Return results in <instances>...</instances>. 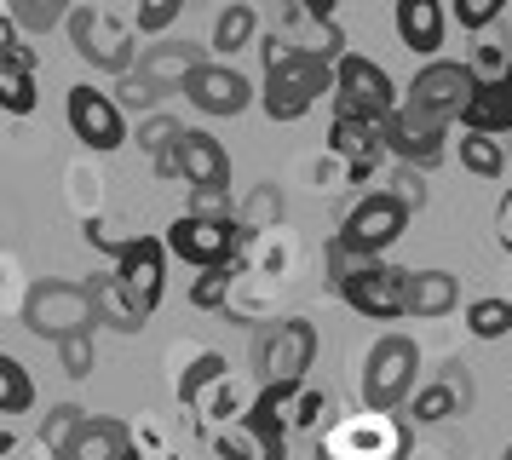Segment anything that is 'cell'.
I'll list each match as a JSON object with an SVG mask.
<instances>
[{
  "label": "cell",
  "mask_w": 512,
  "mask_h": 460,
  "mask_svg": "<svg viewBox=\"0 0 512 460\" xmlns=\"http://www.w3.org/2000/svg\"><path fill=\"white\" fill-rule=\"evenodd\" d=\"M265 87H259V110L271 115V121H300L317 98L328 92L334 81V64L317 58V52H305L300 41H288V35H265Z\"/></svg>",
  "instance_id": "6da1fadb"
},
{
  "label": "cell",
  "mask_w": 512,
  "mask_h": 460,
  "mask_svg": "<svg viewBox=\"0 0 512 460\" xmlns=\"http://www.w3.org/2000/svg\"><path fill=\"white\" fill-rule=\"evenodd\" d=\"M415 426L397 409H363L317 432V460H409Z\"/></svg>",
  "instance_id": "7a4b0ae2"
},
{
  "label": "cell",
  "mask_w": 512,
  "mask_h": 460,
  "mask_svg": "<svg viewBox=\"0 0 512 460\" xmlns=\"http://www.w3.org/2000/svg\"><path fill=\"white\" fill-rule=\"evenodd\" d=\"M328 92H334V115H357V121H386V115L397 110V81L386 75V64H374V58H363V52H340L334 58V81H328Z\"/></svg>",
  "instance_id": "3957f363"
},
{
  "label": "cell",
  "mask_w": 512,
  "mask_h": 460,
  "mask_svg": "<svg viewBox=\"0 0 512 460\" xmlns=\"http://www.w3.org/2000/svg\"><path fill=\"white\" fill-rule=\"evenodd\" d=\"M64 23H70V46L98 69V75H127V69L139 64V52H144L139 29L121 23V18H110L104 6H75Z\"/></svg>",
  "instance_id": "277c9868"
},
{
  "label": "cell",
  "mask_w": 512,
  "mask_h": 460,
  "mask_svg": "<svg viewBox=\"0 0 512 460\" xmlns=\"http://www.w3.org/2000/svg\"><path fill=\"white\" fill-rule=\"evenodd\" d=\"M420 380V345L409 334H380L363 351V409H397L409 403Z\"/></svg>",
  "instance_id": "5b68a950"
},
{
  "label": "cell",
  "mask_w": 512,
  "mask_h": 460,
  "mask_svg": "<svg viewBox=\"0 0 512 460\" xmlns=\"http://www.w3.org/2000/svg\"><path fill=\"white\" fill-rule=\"evenodd\" d=\"M24 328L35 340H64V334H87L98 328V311H93V294L87 282H35L24 294Z\"/></svg>",
  "instance_id": "8992f818"
},
{
  "label": "cell",
  "mask_w": 512,
  "mask_h": 460,
  "mask_svg": "<svg viewBox=\"0 0 512 460\" xmlns=\"http://www.w3.org/2000/svg\"><path fill=\"white\" fill-rule=\"evenodd\" d=\"M167 259H185V265H236L242 259V230L236 219H213V213H179L173 225H167Z\"/></svg>",
  "instance_id": "52a82bcc"
},
{
  "label": "cell",
  "mask_w": 512,
  "mask_h": 460,
  "mask_svg": "<svg viewBox=\"0 0 512 460\" xmlns=\"http://www.w3.org/2000/svg\"><path fill=\"white\" fill-rule=\"evenodd\" d=\"M110 271H116V282L127 288V299L150 317L167 294V242L162 236H127V242H116V253H110Z\"/></svg>",
  "instance_id": "ba28073f"
},
{
  "label": "cell",
  "mask_w": 512,
  "mask_h": 460,
  "mask_svg": "<svg viewBox=\"0 0 512 460\" xmlns=\"http://www.w3.org/2000/svg\"><path fill=\"white\" fill-rule=\"evenodd\" d=\"M317 357V328L305 317H282L259 340V386H300Z\"/></svg>",
  "instance_id": "9c48e42d"
},
{
  "label": "cell",
  "mask_w": 512,
  "mask_h": 460,
  "mask_svg": "<svg viewBox=\"0 0 512 460\" xmlns=\"http://www.w3.org/2000/svg\"><path fill=\"white\" fill-rule=\"evenodd\" d=\"M443 138H449V121L432 110H415V104H403L397 98V110L380 121V144L392 150L403 167H432L443 156Z\"/></svg>",
  "instance_id": "30bf717a"
},
{
  "label": "cell",
  "mask_w": 512,
  "mask_h": 460,
  "mask_svg": "<svg viewBox=\"0 0 512 460\" xmlns=\"http://www.w3.org/2000/svg\"><path fill=\"white\" fill-rule=\"evenodd\" d=\"M64 115H70V133L87 144V150H98V156H110V150H121L127 144V115H121V104L110 98V92L98 87H70V98H64Z\"/></svg>",
  "instance_id": "8fae6325"
},
{
  "label": "cell",
  "mask_w": 512,
  "mask_h": 460,
  "mask_svg": "<svg viewBox=\"0 0 512 460\" xmlns=\"http://www.w3.org/2000/svg\"><path fill=\"white\" fill-rule=\"evenodd\" d=\"M472 69L461 64V58H426L420 64V75L409 81V92H403V104H415V110H432L443 115V121H461V104L472 98Z\"/></svg>",
  "instance_id": "7c38bea8"
},
{
  "label": "cell",
  "mask_w": 512,
  "mask_h": 460,
  "mask_svg": "<svg viewBox=\"0 0 512 460\" xmlns=\"http://www.w3.org/2000/svg\"><path fill=\"white\" fill-rule=\"evenodd\" d=\"M403 230H409V207L397 202L392 190H374V196H363V202L346 213L340 236H346L351 248H363V253H374V259H386V248H392Z\"/></svg>",
  "instance_id": "4fadbf2b"
},
{
  "label": "cell",
  "mask_w": 512,
  "mask_h": 460,
  "mask_svg": "<svg viewBox=\"0 0 512 460\" xmlns=\"http://www.w3.org/2000/svg\"><path fill=\"white\" fill-rule=\"evenodd\" d=\"M254 397H259V386L254 380H242L236 368H225L213 386H202L196 397L185 403V426L190 432H219V426H231V420H242V414L254 409Z\"/></svg>",
  "instance_id": "5bb4252c"
},
{
  "label": "cell",
  "mask_w": 512,
  "mask_h": 460,
  "mask_svg": "<svg viewBox=\"0 0 512 460\" xmlns=\"http://www.w3.org/2000/svg\"><path fill=\"white\" fill-rule=\"evenodd\" d=\"M403 265H386V259H374V265H363L357 276H346L340 282V299H346L357 317H374V322H392L403 317Z\"/></svg>",
  "instance_id": "9a60e30c"
},
{
  "label": "cell",
  "mask_w": 512,
  "mask_h": 460,
  "mask_svg": "<svg viewBox=\"0 0 512 460\" xmlns=\"http://www.w3.org/2000/svg\"><path fill=\"white\" fill-rule=\"evenodd\" d=\"M179 92H185L202 115H242L259 98L254 81H248L236 64H196V69H190V81Z\"/></svg>",
  "instance_id": "2e32d148"
},
{
  "label": "cell",
  "mask_w": 512,
  "mask_h": 460,
  "mask_svg": "<svg viewBox=\"0 0 512 460\" xmlns=\"http://www.w3.org/2000/svg\"><path fill=\"white\" fill-rule=\"evenodd\" d=\"M173 173H179V184H208V190H231V156H225V144L213 133H202V127H185V138H179V150H173Z\"/></svg>",
  "instance_id": "e0dca14e"
},
{
  "label": "cell",
  "mask_w": 512,
  "mask_h": 460,
  "mask_svg": "<svg viewBox=\"0 0 512 460\" xmlns=\"http://www.w3.org/2000/svg\"><path fill=\"white\" fill-rule=\"evenodd\" d=\"M328 150L346 161L351 184H363L374 173V161L386 156L380 127H374V121H357V115H334V127H328Z\"/></svg>",
  "instance_id": "ac0fdd59"
},
{
  "label": "cell",
  "mask_w": 512,
  "mask_h": 460,
  "mask_svg": "<svg viewBox=\"0 0 512 460\" xmlns=\"http://www.w3.org/2000/svg\"><path fill=\"white\" fill-rule=\"evenodd\" d=\"M196 64H208L196 41H162V46H144L133 69H139L156 92H179L190 81V69H196Z\"/></svg>",
  "instance_id": "d6986e66"
},
{
  "label": "cell",
  "mask_w": 512,
  "mask_h": 460,
  "mask_svg": "<svg viewBox=\"0 0 512 460\" xmlns=\"http://www.w3.org/2000/svg\"><path fill=\"white\" fill-rule=\"evenodd\" d=\"M461 305V282H455V271H409L403 276V317H449Z\"/></svg>",
  "instance_id": "ffe728a7"
},
{
  "label": "cell",
  "mask_w": 512,
  "mask_h": 460,
  "mask_svg": "<svg viewBox=\"0 0 512 460\" xmlns=\"http://www.w3.org/2000/svg\"><path fill=\"white\" fill-rule=\"evenodd\" d=\"M443 29H449L443 0H397V41L409 46L415 58H438Z\"/></svg>",
  "instance_id": "44dd1931"
},
{
  "label": "cell",
  "mask_w": 512,
  "mask_h": 460,
  "mask_svg": "<svg viewBox=\"0 0 512 460\" xmlns=\"http://www.w3.org/2000/svg\"><path fill=\"white\" fill-rule=\"evenodd\" d=\"M466 403H472V380L443 374V380H432V386L409 391V426H443V420H455Z\"/></svg>",
  "instance_id": "7402d4cb"
},
{
  "label": "cell",
  "mask_w": 512,
  "mask_h": 460,
  "mask_svg": "<svg viewBox=\"0 0 512 460\" xmlns=\"http://www.w3.org/2000/svg\"><path fill=\"white\" fill-rule=\"evenodd\" d=\"M461 127L466 133H489V138L512 133V81H478L472 98L461 104Z\"/></svg>",
  "instance_id": "603a6c76"
},
{
  "label": "cell",
  "mask_w": 512,
  "mask_h": 460,
  "mask_svg": "<svg viewBox=\"0 0 512 460\" xmlns=\"http://www.w3.org/2000/svg\"><path fill=\"white\" fill-rule=\"evenodd\" d=\"M179 138H185V121L150 110V115H139V127L127 133V144H139L144 156H150V173H156V179H179V173H173V150H179Z\"/></svg>",
  "instance_id": "cb8c5ba5"
},
{
  "label": "cell",
  "mask_w": 512,
  "mask_h": 460,
  "mask_svg": "<svg viewBox=\"0 0 512 460\" xmlns=\"http://www.w3.org/2000/svg\"><path fill=\"white\" fill-rule=\"evenodd\" d=\"M35 104H41V92H35V52L18 41V46L0 52V110L6 115H29Z\"/></svg>",
  "instance_id": "d4e9b609"
},
{
  "label": "cell",
  "mask_w": 512,
  "mask_h": 460,
  "mask_svg": "<svg viewBox=\"0 0 512 460\" xmlns=\"http://www.w3.org/2000/svg\"><path fill=\"white\" fill-rule=\"evenodd\" d=\"M127 455V420H110V414H87L81 432L70 437L64 460H121Z\"/></svg>",
  "instance_id": "484cf974"
},
{
  "label": "cell",
  "mask_w": 512,
  "mask_h": 460,
  "mask_svg": "<svg viewBox=\"0 0 512 460\" xmlns=\"http://www.w3.org/2000/svg\"><path fill=\"white\" fill-rule=\"evenodd\" d=\"M87 294H93V311H98L104 328H116V334H139V328H144V311L127 299V288L116 282V271L93 276V282H87Z\"/></svg>",
  "instance_id": "4316f807"
},
{
  "label": "cell",
  "mask_w": 512,
  "mask_h": 460,
  "mask_svg": "<svg viewBox=\"0 0 512 460\" xmlns=\"http://www.w3.org/2000/svg\"><path fill=\"white\" fill-rule=\"evenodd\" d=\"M254 35H259V12L248 6V0H231V6L219 12V23H213L208 52H219V58H236L242 46H254Z\"/></svg>",
  "instance_id": "83f0119b"
},
{
  "label": "cell",
  "mask_w": 512,
  "mask_h": 460,
  "mask_svg": "<svg viewBox=\"0 0 512 460\" xmlns=\"http://www.w3.org/2000/svg\"><path fill=\"white\" fill-rule=\"evenodd\" d=\"M328 414H334V397L300 380V386L288 391V409H282V420H288V437H294V432H311V437H317V432L328 426Z\"/></svg>",
  "instance_id": "f1b7e54d"
},
{
  "label": "cell",
  "mask_w": 512,
  "mask_h": 460,
  "mask_svg": "<svg viewBox=\"0 0 512 460\" xmlns=\"http://www.w3.org/2000/svg\"><path fill=\"white\" fill-rule=\"evenodd\" d=\"M0 12L18 23L24 35H52L75 12V0H0Z\"/></svg>",
  "instance_id": "f546056e"
},
{
  "label": "cell",
  "mask_w": 512,
  "mask_h": 460,
  "mask_svg": "<svg viewBox=\"0 0 512 460\" xmlns=\"http://www.w3.org/2000/svg\"><path fill=\"white\" fill-rule=\"evenodd\" d=\"M236 230H242V236H259V230H277L282 225V190L277 184H259L254 196H248V202H236Z\"/></svg>",
  "instance_id": "4dcf8cb0"
},
{
  "label": "cell",
  "mask_w": 512,
  "mask_h": 460,
  "mask_svg": "<svg viewBox=\"0 0 512 460\" xmlns=\"http://www.w3.org/2000/svg\"><path fill=\"white\" fill-rule=\"evenodd\" d=\"M29 409H35V380H29V368L0 351V414L12 420V414H29Z\"/></svg>",
  "instance_id": "1f68e13d"
},
{
  "label": "cell",
  "mask_w": 512,
  "mask_h": 460,
  "mask_svg": "<svg viewBox=\"0 0 512 460\" xmlns=\"http://www.w3.org/2000/svg\"><path fill=\"white\" fill-rule=\"evenodd\" d=\"M231 288H236V265H202L196 282H190V305L196 311H225Z\"/></svg>",
  "instance_id": "d6a6232c"
},
{
  "label": "cell",
  "mask_w": 512,
  "mask_h": 460,
  "mask_svg": "<svg viewBox=\"0 0 512 460\" xmlns=\"http://www.w3.org/2000/svg\"><path fill=\"white\" fill-rule=\"evenodd\" d=\"M466 334H472V340H507L512 334V299H472V305H466Z\"/></svg>",
  "instance_id": "836d02e7"
},
{
  "label": "cell",
  "mask_w": 512,
  "mask_h": 460,
  "mask_svg": "<svg viewBox=\"0 0 512 460\" xmlns=\"http://www.w3.org/2000/svg\"><path fill=\"white\" fill-rule=\"evenodd\" d=\"M225 368H231V363H225L219 351H190V363L179 368V380H173V397H179V409H185V403H190V397H196L202 386H213Z\"/></svg>",
  "instance_id": "e575fe53"
},
{
  "label": "cell",
  "mask_w": 512,
  "mask_h": 460,
  "mask_svg": "<svg viewBox=\"0 0 512 460\" xmlns=\"http://www.w3.org/2000/svg\"><path fill=\"white\" fill-rule=\"evenodd\" d=\"M81 420H87V409L81 403H52L47 414H41V426H35V443H47V449H70V437L81 432Z\"/></svg>",
  "instance_id": "d590c367"
},
{
  "label": "cell",
  "mask_w": 512,
  "mask_h": 460,
  "mask_svg": "<svg viewBox=\"0 0 512 460\" xmlns=\"http://www.w3.org/2000/svg\"><path fill=\"white\" fill-rule=\"evenodd\" d=\"M461 167H466V173H478V179H501V167H507V156H501V138L466 133L461 138Z\"/></svg>",
  "instance_id": "8d00e7d4"
},
{
  "label": "cell",
  "mask_w": 512,
  "mask_h": 460,
  "mask_svg": "<svg viewBox=\"0 0 512 460\" xmlns=\"http://www.w3.org/2000/svg\"><path fill=\"white\" fill-rule=\"evenodd\" d=\"M363 265H374V253L351 248L346 236L334 230V236H328V248H323V276H328V282H334V288H340V282H346V276H357V271H363Z\"/></svg>",
  "instance_id": "74e56055"
},
{
  "label": "cell",
  "mask_w": 512,
  "mask_h": 460,
  "mask_svg": "<svg viewBox=\"0 0 512 460\" xmlns=\"http://www.w3.org/2000/svg\"><path fill=\"white\" fill-rule=\"evenodd\" d=\"M52 351H58V363H64V374H70V380H87V374L98 368L93 328H87V334H64V340H52Z\"/></svg>",
  "instance_id": "f35d334b"
},
{
  "label": "cell",
  "mask_w": 512,
  "mask_h": 460,
  "mask_svg": "<svg viewBox=\"0 0 512 460\" xmlns=\"http://www.w3.org/2000/svg\"><path fill=\"white\" fill-rule=\"evenodd\" d=\"M110 98L121 104V115H127V110H133V115H150V110L167 98V92H156V87L139 75V69H127V75H116V92H110Z\"/></svg>",
  "instance_id": "ab89813d"
},
{
  "label": "cell",
  "mask_w": 512,
  "mask_h": 460,
  "mask_svg": "<svg viewBox=\"0 0 512 460\" xmlns=\"http://www.w3.org/2000/svg\"><path fill=\"white\" fill-rule=\"evenodd\" d=\"M466 69H472V81H512V52L501 41H484Z\"/></svg>",
  "instance_id": "60d3db41"
},
{
  "label": "cell",
  "mask_w": 512,
  "mask_h": 460,
  "mask_svg": "<svg viewBox=\"0 0 512 460\" xmlns=\"http://www.w3.org/2000/svg\"><path fill=\"white\" fill-rule=\"evenodd\" d=\"M185 12V0H139V12H133V29L139 35H162L173 29V18Z\"/></svg>",
  "instance_id": "b9f144b4"
},
{
  "label": "cell",
  "mask_w": 512,
  "mask_h": 460,
  "mask_svg": "<svg viewBox=\"0 0 512 460\" xmlns=\"http://www.w3.org/2000/svg\"><path fill=\"white\" fill-rule=\"evenodd\" d=\"M501 12H507V0H455V6H449V18L461 23V29H472V35H478V29H489Z\"/></svg>",
  "instance_id": "7bdbcfd3"
},
{
  "label": "cell",
  "mask_w": 512,
  "mask_h": 460,
  "mask_svg": "<svg viewBox=\"0 0 512 460\" xmlns=\"http://www.w3.org/2000/svg\"><path fill=\"white\" fill-rule=\"evenodd\" d=\"M185 213H213V219H231L236 202H231V190H208V184H196L190 190V207Z\"/></svg>",
  "instance_id": "ee69618b"
},
{
  "label": "cell",
  "mask_w": 512,
  "mask_h": 460,
  "mask_svg": "<svg viewBox=\"0 0 512 460\" xmlns=\"http://www.w3.org/2000/svg\"><path fill=\"white\" fill-rule=\"evenodd\" d=\"M392 196L409 207V213H415V207H426V184L415 179V167H409V173H397V190H392Z\"/></svg>",
  "instance_id": "f6af8a7d"
},
{
  "label": "cell",
  "mask_w": 512,
  "mask_h": 460,
  "mask_svg": "<svg viewBox=\"0 0 512 460\" xmlns=\"http://www.w3.org/2000/svg\"><path fill=\"white\" fill-rule=\"evenodd\" d=\"M300 12L311 23H334V12H340V0H300Z\"/></svg>",
  "instance_id": "bcb514c9"
},
{
  "label": "cell",
  "mask_w": 512,
  "mask_h": 460,
  "mask_svg": "<svg viewBox=\"0 0 512 460\" xmlns=\"http://www.w3.org/2000/svg\"><path fill=\"white\" fill-rule=\"evenodd\" d=\"M18 449H24L18 426H12V420H0V460H18Z\"/></svg>",
  "instance_id": "7dc6e473"
},
{
  "label": "cell",
  "mask_w": 512,
  "mask_h": 460,
  "mask_svg": "<svg viewBox=\"0 0 512 460\" xmlns=\"http://www.w3.org/2000/svg\"><path fill=\"white\" fill-rule=\"evenodd\" d=\"M121 460H179V455H173L167 443H156V449H133V443H127V455Z\"/></svg>",
  "instance_id": "c3c4849f"
},
{
  "label": "cell",
  "mask_w": 512,
  "mask_h": 460,
  "mask_svg": "<svg viewBox=\"0 0 512 460\" xmlns=\"http://www.w3.org/2000/svg\"><path fill=\"white\" fill-rule=\"evenodd\" d=\"M18 460H64V455H58V449H47V443H35V437H29L24 449H18Z\"/></svg>",
  "instance_id": "681fc988"
},
{
  "label": "cell",
  "mask_w": 512,
  "mask_h": 460,
  "mask_svg": "<svg viewBox=\"0 0 512 460\" xmlns=\"http://www.w3.org/2000/svg\"><path fill=\"white\" fill-rule=\"evenodd\" d=\"M18 41H24V29H18V23L0 12V52H6V46H18Z\"/></svg>",
  "instance_id": "f907efd6"
},
{
  "label": "cell",
  "mask_w": 512,
  "mask_h": 460,
  "mask_svg": "<svg viewBox=\"0 0 512 460\" xmlns=\"http://www.w3.org/2000/svg\"><path fill=\"white\" fill-rule=\"evenodd\" d=\"M501 242L512 248V196H507V207H501Z\"/></svg>",
  "instance_id": "816d5d0a"
},
{
  "label": "cell",
  "mask_w": 512,
  "mask_h": 460,
  "mask_svg": "<svg viewBox=\"0 0 512 460\" xmlns=\"http://www.w3.org/2000/svg\"><path fill=\"white\" fill-rule=\"evenodd\" d=\"M501 460H512V443H507V449H501Z\"/></svg>",
  "instance_id": "f5cc1de1"
}]
</instances>
